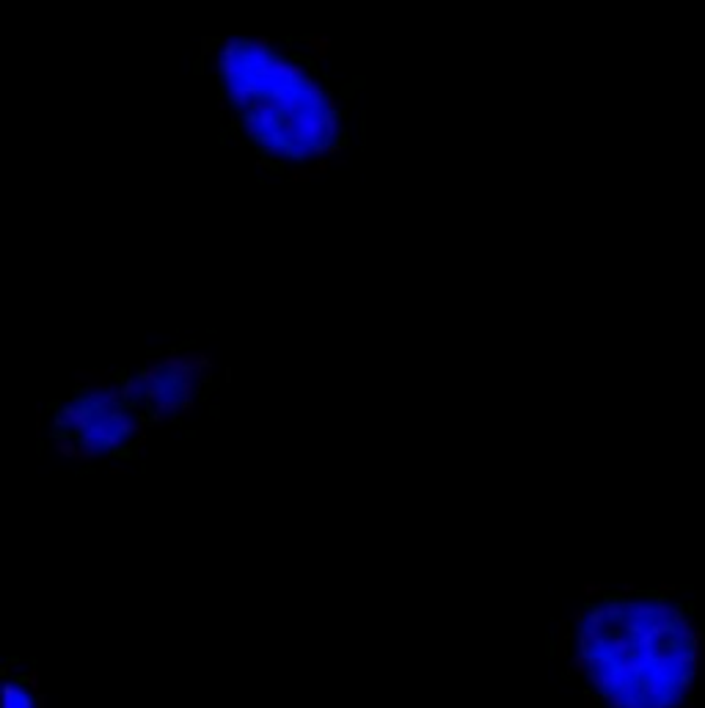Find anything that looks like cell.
Returning <instances> with one entry per match:
<instances>
[{"instance_id": "obj_3", "label": "cell", "mask_w": 705, "mask_h": 708, "mask_svg": "<svg viewBox=\"0 0 705 708\" xmlns=\"http://www.w3.org/2000/svg\"><path fill=\"white\" fill-rule=\"evenodd\" d=\"M3 678V708H47L39 667L28 656H8L0 667Z\"/></svg>"}, {"instance_id": "obj_2", "label": "cell", "mask_w": 705, "mask_h": 708, "mask_svg": "<svg viewBox=\"0 0 705 708\" xmlns=\"http://www.w3.org/2000/svg\"><path fill=\"white\" fill-rule=\"evenodd\" d=\"M215 72L221 108H232L240 132L270 160L306 169L342 152L339 97L293 50L268 36L226 39L215 50Z\"/></svg>"}, {"instance_id": "obj_4", "label": "cell", "mask_w": 705, "mask_h": 708, "mask_svg": "<svg viewBox=\"0 0 705 708\" xmlns=\"http://www.w3.org/2000/svg\"><path fill=\"white\" fill-rule=\"evenodd\" d=\"M303 53L311 61H325L331 56V39L323 33H311L303 39Z\"/></svg>"}, {"instance_id": "obj_1", "label": "cell", "mask_w": 705, "mask_h": 708, "mask_svg": "<svg viewBox=\"0 0 705 708\" xmlns=\"http://www.w3.org/2000/svg\"><path fill=\"white\" fill-rule=\"evenodd\" d=\"M548 653L584 708H695L705 620L678 587L587 585L554 623Z\"/></svg>"}]
</instances>
